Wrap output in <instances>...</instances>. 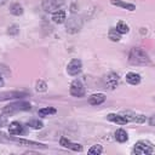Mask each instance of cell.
Here are the masks:
<instances>
[{
    "label": "cell",
    "instance_id": "6da1fadb",
    "mask_svg": "<svg viewBox=\"0 0 155 155\" xmlns=\"http://www.w3.org/2000/svg\"><path fill=\"white\" fill-rule=\"evenodd\" d=\"M128 62L133 65H145L150 62V59H149L148 53L144 50H142L139 47H133L130 51Z\"/></svg>",
    "mask_w": 155,
    "mask_h": 155
},
{
    "label": "cell",
    "instance_id": "7a4b0ae2",
    "mask_svg": "<svg viewBox=\"0 0 155 155\" xmlns=\"http://www.w3.org/2000/svg\"><path fill=\"white\" fill-rule=\"evenodd\" d=\"M31 108V105L27 102H17V103H11L8 105H6L4 109H2V113L4 114H15V113H18V111H24V110H29Z\"/></svg>",
    "mask_w": 155,
    "mask_h": 155
},
{
    "label": "cell",
    "instance_id": "3957f363",
    "mask_svg": "<svg viewBox=\"0 0 155 155\" xmlns=\"http://www.w3.org/2000/svg\"><path fill=\"white\" fill-rule=\"evenodd\" d=\"M153 153H154V148H153L151 143L148 140H139L134 144L133 154L147 155V154H153Z\"/></svg>",
    "mask_w": 155,
    "mask_h": 155
},
{
    "label": "cell",
    "instance_id": "277c9868",
    "mask_svg": "<svg viewBox=\"0 0 155 155\" xmlns=\"http://www.w3.org/2000/svg\"><path fill=\"white\" fill-rule=\"evenodd\" d=\"M63 5H64L63 0H44L42 1V8L50 13H53V12L61 10V7Z\"/></svg>",
    "mask_w": 155,
    "mask_h": 155
},
{
    "label": "cell",
    "instance_id": "5b68a950",
    "mask_svg": "<svg viewBox=\"0 0 155 155\" xmlns=\"http://www.w3.org/2000/svg\"><path fill=\"white\" fill-rule=\"evenodd\" d=\"M69 91H70V94L74 97H82L85 94V87L80 80H74L70 84Z\"/></svg>",
    "mask_w": 155,
    "mask_h": 155
},
{
    "label": "cell",
    "instance_id": "8992f818",
    "mask_svg": "<svg viewBox=\"0 0 155 155\" xmlns=\"http://www.w3.org/2000/svg\"><path fill=\"white\" fill-rule=\"evenodd\" d=\"M81 70H82V64H81L80 59H71L69 62V64L67 65V71L71 76H75L78 74H80Z\"/></svg>",
    "mask_w": 155,
    "mask_h": 155
},
{
    "label": "cell",
    "instance_id": "52a82bcc",
    "mask_svg": "<svg viewBox=\"0 0 155 155\" xmlns=\"http://www.w3.org/2000/svg\"><path fill=\"white\" fill-rule=\"evenodd\" d=\"M59 143H61L62 147H64V148H69V149H71V150H74V151H82V145H81V144L73 143V142H70L69 139H67V138H64V137L61 138Z\"/></svg>",
    "mask_w": 155,
    "mask_h": 155
},
{
    "label": "cell",
    "instance_id": "ba28073f",
    "mask_svg": "<svg viewBox=\"0 0 155 155\" xmlns=\"http://www.w3.org/2000/svg\"><path fill=\"white\" fill-rule=\"evenodd\" d=\"M27 96L25 92H18V91H11V92H2L0 93V101H6V99H13V98H22Z\"/></svg>",
    "mask_w": 155,
    "mask_h": 155
},
{
    "label": "cell",
    "instance_id": "9c48e42d",
    "mask_svg": "<svg viewBox=\"0 0 155 155\" xmlns=\"http://www.w3.org/2000/svg\"><path fill=\"white\" fill-rule=\"evenodd\" d=\"M8 132L10 134H23L24 133V126L22 124H19L18 121H13L8 126Z\"/></svg>",
    "mask_w": 155,
    "mask_h": 155
},
{
    "label": "cell",
    "instance_id": "30bf717a",
    "mask_svg": "<svg viewBox=\"0 0 155 155\" xmlns=\"http://www.w3.org/2000/svg\"><path fill=\"white\" fill-rule=\"evenodd\" d=\"M105 84H107V86L110 90H114L117 86V84H119V76H117V74H115V73L108 74L107 78H105Z\"/></svg>",
    "mask_w": 155,
    "mask_h": 155
},
{
    "label": "cell",
    "instance_id": "8fae6325",
    "mask_svg": "<svg viewBox=\"0 0 155 155\" xmlns=\"http://www.w3.org/2000/svg\"><path fill=\"white\" fill-rule=\"evenodd\" d=\"M107 119L110 120V121H113V122H116L119 125H126L128 122V120L126 119V116L125 115H120V114H109L107 116Z\"/></svg>",
    "mask_w": 155,
    "mask_h": 155
},
{
    "label": "cell",
    "instance_id": "7c38bea8",
    "mask_svg": "<svg viewBox=\"0 0 155 155\" xmlns=\"http://www.w3.org/2000/svg\"><path fill=\"white\" fill-rule=\"evenodd\" d=\"M105 101V96L103 93H94L88 98V103L91 105H99Z\"/></svg>",
    "mask_w": 155,
    "mask_h": 155
},
{
    "label": "cell",
    "instance_id": "4fadbf2b",
    "mask_svg": "<svg viewBox=\"0 0 155 155\" xmlns=\"http://www.w3.org/2000/svg\"><path fill=\"white\" fill-rule=\"evenodd\" d=\"M65 19H67V13H65L64 10H58V11L53 12V15H52V21H53L54 23L61 24V23H63Z\"/></svg>",
    "mask_w": 155,
    "mask_h": 155
},
{
    "label": "cell",
    "instance_id": "5bb4252c",
    "mask_svg": "<svg viewBox=\"0 0 155 155\" xmlns=\"http://www.w3.org/2000/svg\"><path fill=\"white\" fill-rule=\"evenodd\" d=\"M126 81L131 85H138L140 82V75L136 73H127L126 74Z\"/></svg>",
    "mask_w": 155,
    "mask_h": 155
},
{
    "label": "cell",
    "instance_id": "9a60e30c",
    "mask_svg": "<svg viewBox=\"0 0 155 155\" xmlns=\"http://www.w3.org/2000/svg\"><path fill=\"white\" fill-rule=\"evenodd\" d=\"M12 140L19 143V144H25V145H30V147H39V148H45L44 144H40V143H35V142H31V140H27V139H22V138H11Z\"/></svg>",
    "mask_w": 155,
    "mask_h": 155
},
{
    "label": "cell",
    "instance_id": "2e32d148",
    "mask_svg": "<svg viewBox=\"0 0 155 155\" xmlns=\"http://www.w3.org/2000/svg\"><path fill=\"white\" fill-rule=\"evenodd\" d=\"M111 4L115 5V6H120V7H124L126 10H130V11H134L136 10V6L133 4H128V2H124L121 0H111Z\"/></svg>",
    "mask_w": 155,
    "mask_h": 155
},
{
    "label": "cell",
    "instance_id": "e0dca14e",
    "mask_svg": "<svg viewBox=\"0 0 155 155\" xmlns=\"http://www.w3.org/2000/svg\"><path fill=\"white\" fill-rule=\"evenodd\" d=\"M115 139H116L117 142H120V143H124V142H126V140L128 139V136H127V133H126L125 130L120 128V130H117V131L115 132Z\"/></svg>",
    "mask_w": 155,
    "mask_h": 155
},
{
    "label": "cell",
    "instance_id": "ac0fdd59",
    "mask_svg": "<svg viewBox=\"0 0 155 155\" xmlns=\"http://www.w3.org/2000/svg\"><path fill=\"white\" fill-rule=\"evenodd\" d=\"M125 116L128 121H136V122H143L145 120V117L143 115H134L131 113H125Z\"/></svg>",
    "mask_w": 155,
    "mask_h": 155
},
{
    "label": "cell",
    "instance_id": "d6986e66",
    "mask_svg": "<svg viewBox=\"0 0 155 155\" xmlns=\"http://www.w3.org/2000/svg\"><path fill=\"white\" fill-rule=\"evenodd\" d=\"M56 113H57V110L54 108H42V109H40L38 111L39 116H41V117H46V116L52 115V114H56Z\"/></svg>",
    "mask_w": 155,
    "mask_h": 155
},
{
    "label": "cell",
    "instance_id": "ffe728a7",
    "mask_svg": "<svg viewBox=\"0 0 155 155\" xmlns=\"http://www.w3.org/2000/svg\"><path fill=\"white\" fill-rule=\"evenodd\" d=\"M108 36L111 41H119L120 38H121V34L116 30V28H110L109 29V33H108Z\"/></svg>",
    "mask_w": 155,
    "mask_h": 155
},
{
    "label": "cell",
    "instance_id": "44dd1931",
    "mask_svg": "<svg viewBox=\"0 0 155 155\" xmlns=\"http://www.w3.org/2000/svg\"><path fill=\"white\" fill-rule=\"evenodd\" d=\"M116 30H117L120 34H126V33H128L130 28H128V25H127L125 22L120 21V22L116 24Z\"/></svg>",
    "mask_w": 155,
    "mask_h": 155
},
{
    "label": "cell",
    "instance_id": "7402d4cb",
    "mask_svg": "<svg viewBox=\"0 0 155 155\" xmlns=\"http://www.w3.org/2000/svg\"><path fill=\"white\" fill-rule=\"evenodd\" d=\"M10 11H11L12 15H15V16H19V15L23 13V7H22L19 4H13V5L11 6Z\"/></svg>",
    "mask_w": 155,
    "mask_h": 155
},
{
    "label": "cell",
    "instance_id": "603a6c76",
    "mask_svg": "<svg viewBox=\"0 0 155 155\" xmlns=\"http://www.w3.org/2000/svg\"><path fill=\"white\" fill-rule=\"evenodd\" d=\"M28 126L34 128V130H40L44 127V124L39 120H30V121H28Z\"/></svg>",
    "mask_w": 155,
    "mask_h": 155
},
{
    "label": "cell",
    "instance_id": "cb8c5ba5",
    "mask_svg": "<svg viewBox=\"0 0 155 155\" xmlns=\"http://www.w3.org/2000/svg\"><path fill=\"white\" fill-rule=\"evenodd\" d=\"M102 151H103V148L99 144H96V145H93V147H91L88 149V153L90 154H94V155H99V154H102Z\"/></svg>",
    "mask_w": 155,
    "mask_h": 155
},
{
    "label": "cell",
    "instance_id": "d4e9b609",
    "mask_svg": "<svg viewBox=\"0 0 155 155\" xmlns=\"http://www.w3.org/2000/svg\"><path fill=\"white\" fill-rule=\"evenodd\" d=\"M46 87H47V85H46L45 81L39 80V81L36 82V91H39V92H44V91H46Z\"/></svg>",
    "mask_w": 155,
    "mask_h": 155
},
{
    "label": "cell",
    "instance_id": "484cf974",
    "mask_svg": "<svg viewBox=\"0 0 155 155\" xmlns=\"http://www.w3.org/2000/svg\"><path fill=\"white\" fill-rule=\"evenodd\" d=\"M6 121H7V120H6L5 116H0V127H2V126L6 124Z\"/></svg>",
    "mask_w": 155,
    "mask_h": 155
},
{
    "label": "cell",
    "instance_id": "4316f807",
    "mask_svg": "<svg viewBox=\"0 0 155 155\" xmlns=\"http://www.w3.org/2000/svg\"><path fill=\"white\" fill-rule=\"evenodd\" d=\"M4 86V80H2V76L0 75V87H2Z\"/></svg>",
    "mask_w": 155,
    "mask_h": 155
},
{
    "label": "cell",
    "instance_id": "83f0119b",
    "mask_svg": "<svg viewBox=\"0 0 155 155\" xmlns=\"http://www.w3.org/2000/svg\"><path fill=\"white\" fill-rule=\"evenodd\" d=\"M6 1H7V0H0V6H2V5L6 2Z\"/></svg>",
    "mask_w": 155,
    "mask_h": 155
}]
</instances>
